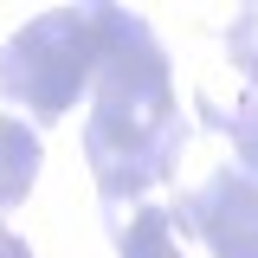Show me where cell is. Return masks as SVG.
<instances>
[{
  "label": "cell",
  "mask_w": 258,
  "mask_h": 258,
  "mask_svg": "<svg viewBox=\"0 0 258 258\" xmlns=\"http://www.w3.org/2000/svg\"><path fill=\"white\" fill-rule=\"evenodd\" d=\"M187 116L174 103V64L161 52L155 26L129 7L103 13V58L91 78V116H84V155L97 174L103 220L123 226V207L155 194L187 155Z\"/></svg>",
  "instance_id": "6da1fadb"
},
{
  "label": "cell",
  "mask_w": 258,
  "mask_h": 258,
  "mask_svg": "<svg viewBox=\"0 0 258 258\" xmlns=\"http://www.w3.org/2000/svg\"><path fill=\"white\" fill-rule=\"evenodd\" d=\"M103 0L91 7H52L0 45V97L20 103L39 123H58L78 97H91L103 58Z\"/></svg>",
  "instance_id": "7a4b0ae2"
},
{
  "label": "cell",
  "mask_w": 258,
  "mask_h": 258,
  "mask_svg": "<svg viewBox=\"0 0 258 258\" xmlns=\"http://www.w3.org/2000/svg\"><path fill=\"white\" fill-rule=\"evenodd\" d=\"M168 220L187 226L213 258H258V181L239 168H213L168 207Z\"/></svg>",
  "instance_id": "3957f363"
},
{
  "label": "cell",
  "mask_w": 258,
  "mask_h": 258,
  "mask_svg": "<svg viewBox=\"0 0 258 258\" xmlns=\"http://www.w3.org/2000/svg\"><path fill=\"white\" fill-rule=\"evenodd\" d=\"M226 58H232V71H239V103L220 110V103L200 97V116L232 136V149H239V174H252V181H258V7L232 13V26H226Z\"/></svg>",
  "instance_id": "277c9868"
},
{
  "label": "cell",
  "mask_w": 258,
  "mask_h": 258,
  "mask_svg": "<svg viewBox=\"0 0 258 258\" xmlns=\"http://www.w3.org/2000/svg\"><path fill=\"white\" fill-rule=\"evenodd\" d=\"M39 161H45V149H39V129H26L20 116H0V213H13V207L32 194V181H39Z\"/></svg>",
  "instance_id": "5b68a950"
},
{
  "label": "cell",
  "mask_w": 258,
  "mask_h": 258,
  "mask_svg": "<svg viewBox=\"0 0 258 258\" xmlns=\"http://www.w3.org/2000/svg\"><path fill=\"white\" fill-rule=\"evenodd\" d=\"M110 239H116V258H187L174 245L168 207H136L123 226H110Z\"/></svg>",
  "instance_id": "8992f818"
},
{
  "label": "cell",
  "mask_w": 258,
  "mask_h": 258,
  "mask_svg": "<svg viewBox=\"0 0 258 258\" xmlns=\"http://www.w3.org/2000/svg\"><path fill=\"white\" fill-rule=\"evenodd\" d=\"M0 258H32L26 245H20V239H13V232H7V226H0Z\"/></svg>",
  "instance_id": "52a82bcc"
}]
</instances>
